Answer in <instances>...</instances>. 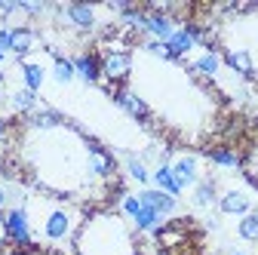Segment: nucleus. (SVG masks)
Returning a JSON list of instances; mask_svg holds the SVG:
<instances>
[{
    "label": "nucleus",
    "instance_id": "nucleus-22",
    "mask_svg": "<svg viewBox=\"0 0 258 255\" xmlns=\"http://www.w3.org/2000/svg\"><path fill=\"white\" fill-rule=\"evenodd\" d=\"M10 102H13V108H16V111L31 114V111L37 108V92H31V89H16V92L10 95Z\"/></svg>",
    "mask_w": 258,
    "mask_h": 255
},
{
    "label": "nucleus",
    "instance_id": "nucleus-31",
    "mask_svg": "<svg viewBox=\"0 0 258 255\" xmlns=\"http://www.w3.org/2000/svg\"><path fill=\"white\" fill-rule=\"evenodd\" d=\"M10 243V234H7V215H0V246Z\"/></svg>",
    "mask_w": 258,
    "mask_h": 255
},
{
    "label": "nucleus",
    "instance_id": "nucleus-33",
    "mask_svg": "<svg viewBox=\"0 0 258 255\" xmlns=\"http://www.w3.org/2000/svg\"><path fill=\"white\" fill-rule=\"evenodd\" d=\"M4 136H7V130H4V120H0V142H4Z\"/></svg>",
    "mask_w": 258,
    "mask_h": 255
},
{
    "label": "nucleus",
    "instance_id": "nucleus-29",
    "mask_svg": "<svg viewBox=\"0 0 258 255\" xmlns=\"http://www.w3.org/2000/svg\"><path fill=\"white\" fill-rule=\"evenodd\" d=\"M13 49V28H0V52Z\"/></svg>",
    "mask_w": 258,
    "mask_h": 255
},
{
    "label": "nucleus",
    "instance_id": "nucleus-9",
    "mask_svg": "<svg viewBox=\"0 0 258 255\" xmlns=\"http://www.w3.org/2000/svg\"><path fill=\"white\" fill-rule=\"evenodd\" d=\"M89 172L99 175V178H105V175L114 172V157L105 148H99L95 142H89Z\"/></svg>",
    "mask_w": 258,
    "mask_h": 255
},
{
    "label": "nucleus",
    "instance_id": "nucleus-19",
    "mask_svg": "<svg viewBox=\"0 0 258 255\" xmlns=\"http://www.w3.org/2000/svg\"><path fill=\"white\" fill-rule=\"evenodd\" d=\"M133 221H136L139 231H163V215H157L151 206H142Z\"/></svg>",
    "mask_w": 258,
    "mask_h": 255
},
{
    "label": "nucleus",
    "instance_id": "nucleus-15",
    "mask_svg": "<svg viewBox=\"0 0 258 255\" xmlns=\"http://www.w3.org/2000/svg\"><path fill=\"white\" fill-rule=\"evenodd\" d=\"M224 61H228V68H234L243 77H252L255 74V65H252V58H249L246 49H228V52H224Z\"/></svg>",
    "mask_w": 258,
    "mask_h": 255
},
{
    "label": "nucleus",
    "instance_id": "nucleus-27",
    "mask_svg": "<svg viewBox=\"0 0 258 255\" xmlns=\"http://www.w3.org/2000/svg\"><path fill=\"white\" fill-rule=\"evenodd\" d=\"M19 7H22L25 16H40V13H46V4H40V0H19Z\"/></svg>",
    "mask_w": 258,
    "mask_h": 255
},
{
    "label": "nucleus",
    "instance_id": "nucleus-25",
    "mask_svg": "<svg viewBox=\"0 0 258 255\" xmlns=\"http://www.w3.org/2000/svg\"><path fill=\"white\" fill-rule=\"evenodd\" d=\"M237 234H240L243 240H249V243H258V215H255V212H249V215L240 218Z\"/></svg>",
    "mask_w": 258,
    "mask_h": 255
},
{
    "label": "nucleus",
    "instance_id": "nucleus-21",
    "mask_svg": "<svg viewBox=\"0 0 258 255\" xmlns=\"http://www.w3.org/2000/svg\"><path fill=\"white\" fill-rule=\"evenodd\" d=\"M209 160H212L215 166H224V169H237V166L243 163L240 154L231 151V148H215V151H209Z\"/></svg>",
    "mask_w": 258,
    "mask_h": 255
},
{
    "label": "nucleus",
    "instance_id": "nucleus-34",
    "mask_svg": "<svg viewBox=\"0 0 258 255\" xmlns=\"http://www.w3.org/2000/svg\"><path fill=\"white\" fill-rule=\"evenodd\" d=\"M4 83H7V74H4V71H0V86H4Z\"/></svg>",
    "mask_w": 258,
    "mask_h": 255
},
{
    "label": "nucleus",
    "instance_id": "nucleus-23",
    "mask_svg": "<svg viewBox=\"0 0 258 255\" xmlns=\"http://www.w3.org/2000/svg\"><path fill=\"white\" fill-rule=\"evenodd\" d=\"M194 203H197V206H212L215 203V181L212 178L194 184Z\"/></svg>",
    "mask_w": 258,
    "mask_h": 255
},
{
    "label": "nucleus",
    "instance_id": "nucleus-12",
    "mask_svg": "<svg viewBox=\"0 0 258 255\" xmlns=\"http://www.w3.org/2000/svg\"><path fill=\"white\" fill-rule=\"evenodd\" d=\"M34 46H37V31H34V28H28V25L13 28V49H10V52H16V55L22 58V55H28Z\"/></svg>",
    "mask_w": 258,
    "mask_h": 255
},
{
    "label": "nucleus",
    "instance_id": "nucleus-26",
    "mask_svg": "<svg viewBox=\"0 0 258 255\" xmlns=\"http://www.w3.org/2000/svg\"><path fill=\"white\" fill-rule=\"evenodd\" d=\"M120 206H123V212H126L129 218H136V215H139V209H142V200H139V194H123Z\"/></svg>",
    "mask_w": 258,
    "mask_h": 255
},
{
    "label": "nucleus",
    "instance_id": "nucleus-30",
    "mask_svg": "<svg viewBox=\"0 0 258 255\" xmlns=\"http://www.w3.org/2000/svg\"><path fill=\"white\" fill-rule=\"evenodd\" d=\"M160 240H163V246H175V243L181 240V234H178V231H166V228H163V231H160Z\"/></svg>",
    "mask_w": 258,
    "mask_h": 255
},
{
    "label": "nucleus",
    "instance_id": "nucleus-18",
    "mask_svg": "<svg viewBox=\"0 0 258 255\" xmlns=\"http://www.w3.org/2000/svg\"><path fill=\"white\" fill-rule=\"evenodd\" d=\"M22 80H25V89L37 92L43 86V80H46L43 65H37V61H22Z\"/></svg>",
    "mask_w": 258,
    "mask_h": 255
},
{
    "label": "nucleus",
    "instance_id": "nucleus-17",
    "mask_svg": "<svg viewBox=\"0 0 258 255\" xmlns=\"http://www.w3.org/2000/svg\"><path fill=\"white\" fill-rule=\"evenodd\" d=\"M28 123L37 126V130H55V126L61 123V114L52 111V108H34L28 114Z\"/></svg>",
    "mask_w": 258,
    "mask_h": 255
},
{
    "label": "nucleus",
    "instance_id": "nucleus-1",
    "mask_svg": "<svg viewBox=\"0 0 258 255\" xmlns=\"http://www.w3.org/2000/svg\"><path fill=\"white\" fill-rule=\"evenodd\" d=\"M129 71H133V55H129V49H123V52H105L102 55V77L108 83L117 86L120 80L129 77Z\"/></svg>",
    "mask_w": 258,
    "mask_h": 255
},
{
    "label": "nucleus",
    "instance_id": "nucleus-7",
    "mask_svg": "<svg viewBox=\"0 0 258 255\" xmlns=\"http://www.w3.org/2000/svg\"><path fill=\"white\" fill-rule=\"evenodd\" d=\"M71 61H74V71H77V77L83 83H99V77H102V61L95 58L92 52H80Z\"/></svg>",
    "mask_w": 258,
    "mask_h": 255
},
{
    "label": "nucleus",
    "instance_id": "nucleus-13",
    "mask_svg": "<svg viewBox=\"0 0 258 255\" xmlns=\"http://www.w3.org/2000/svg\"><path fill=\"white\" fill-rule=\"evenodd\" d=\"M172 172H175V178H178L181 187L197 184V181H200V178H197V157H181V160H175V163H172Z\"/></svg>",
    "mask_w": 258,
    "mask_h": 255
},
{
    "label": "nucleus",
    "instance_id": "nucleus-24",
    "mask_svg": "<svg viewBox=\"0 0 258 255\" xmlns=\"http://www.w3.org/2000/svg\"><path fill=\"white\" fill-rule=\"evenodd\" d=\"M52 77H55L58 83H71V80L77 77V71H74V61H71V58H64V55H55Z\"/></svg>",
    "mask_w": 258,
    "mask_h": 255
},
{
    "label": "nucleus",
    "instance_id": "nucleus-3",
    "mask_svg": "<svg viewBox=\"0 0 258 255\" xmlns=\"http://www.w3.org/2000/svg\"><path fill=\"white\" fill-rule=\"evenodd\" d=\"M71 231H74V218H71L68 209H52V212L46 215V221H43V237H46L49 243L68 240Z\"/></svg>",
    "mask_w": 258,
    "mask_h": 255
},
{
    "label": "nucleus",
    "instance_id": "nucleus-35",
    "mask_svg": "<svg viewBox=\"0 0 258 255\" xmlns=\"http://www.w3.org/2000/svg\"><path fill=\"white\" fill-rule=\"evenodd\" d=\"M4 58H7V52H0V65H4Z\"/></svg>",
    "mask_w": 258,
    "mask_h": 255
},
{
    "label": "nucleus",
    "instance_id": "nucleus-6",
    "mask_svg": "<svg viewBox=\"0 0 258 255\" xmlns=\"http://www.w3.org/2000/svg\"><path fill=\"white\" fill-rule=\"evenodd\" d=\"M218 209L224 212V215H249L252 212V200H249V194H243V190H228L221 200H218Z\"/></svg>",
    "mask_w": 258,
    "mask_h": 255
},
{
    "label": "nucleus",
    "instance_id": "nucleus-37",
    "mask_svg": "<svg viewBox=\"0 0 258 255\" xmlns=\"http://www.w3.org/2000/svg\"><path fill=\"white\" fill-rule=\"evenodd\" d=\"M234 255H243V252H234Z\"/></svg>",
    "mask_w": 258,
    "mask_h": 255
},
{
    "label": "nucleus",
    "instance_id": "nucleus-20",
    "mask_svg": "<svg viewBox=\"0 0 258 255\" xmlns=\"http://www.w3.org/2000/svg\"><path fill=\"white\" fill-rule=\"evenodd\" d=\"M126 172H129V178L139 181V184H148V181H151L148 163L142 160V157H136V154H129V157H126Z\"/></svg>",
    "mask_w": 258,
    "mask_h": 255
},
{
    "label": "nucleus",
    "instance_id": "nucleus-16",
    "mask_svg": "<svg viewBox=\"0 0 258 255\" xmlns=\"http://www.w3.org/2000/svg\"><path fill=\"white\" fill-rule=\"evenodd\" d=\"M218 68H221V55H218V52H212V49H206L200 58H194V65H190V71H194V74H203V77H215V74H218Z\"/></svg>",
    "mask_w": 258,
    "mask_h": 255
},
{
    "label": "nucleus",
    "instance_id": "nucleus-11",
    "mask_svg": "<svg viewBox=\"0 0 258 255\" xmlns=\"http://www.w3.org/2000/svg\"><path fill=\"white\" fill-rule=\"evenodd\" d=\"M151 181L157 184V190H163V194H169V197H178L181 194V184H178V178H175V172H172V166H157L154 172H151Z\"/></svg>",
    "mask_w": 258,
    "mask_h": 255
},
{
    "label": "nucleus",
    "instance_id": "nucleus-2",
    "mask_svg": "<svg viewBox=\"0 0 258 255\" xmlns=\"http://www.w3.org/2000/svg\"><path fill=\"white\" fill-rule=\"evenodd\" d=\"M7 234H10V243L16 246H31L34 243V234H31V218L22 206L10 209L7 212Z\"/></svg>",
    "mask_w": 258,
    "mask_h": 255
},
{
    "label": "nucleus",
    "instance_id": "nucleus-32",
    "mask_svg": "<svg viewBox=\"0 0 258 255\" xmlns=\"http://www.w3.org/2000/svg\"><path fill=\"white\" fill-rule=\"evenodd\" d=\"M7 203H10V190H7L4 184H0V209H4Z\"/></svg>",
    "mask_w": 258,
    "mask_h": 255
},
{
    "label": "nucleus",
    "instance_id": "nucleus-8",
    "mask_svg": "<svg viewBox=\"0 0 258 255\" xmlns=\"http://www.w3.org/2000/svg\"><path fill=\"white\" fill-rule=\"evenodd\" d=\"M64 19L80 31H92L95 28V7L89 4H68L64 7Z\"/></svg>",
    "mask_w": 258,
    "mask_h": 255
},
{
    "label": "nucleus",
    "instance_id": "nucleus-5",
    "mask_svg": "<svg viewBox=\"0 0 258 255\" xmlns=\"http://www.w3.org/2000/svg\"><path fill=\"white\" fill-rule=\"evenodd\" d=\"M145 31L154 37V40H160V43H169V37L175 34V22H172V16H154V13H148V19H145Z\"/></svg>",
    "mask_w": 258,
    "mask_h": 255
},
{
    "label": "nucleus",
    "instance_id": "nucleus-4",
    "mask_svg": "<svg viewBox=\"0 0 258 255\" xmlns=\"http://www.w3.org/2000/svg\"><path fill=\"white\" fill-rule=\"evenodd\" d=\"M139 200H142V206H151L157 215H163V218L178 209V200L169 197V194H163V190H157V187H145L142 194H139Z\"/></svg>",
    "mask_w": 258,
    "mask_h": 255
},
{
    "label": "nucleus",
    "instance_id": "nucleus-10",
    "mask_svg": "<svg viewBox=\"0 0 258 255\" xmlns=\"http://www.w3.org/2000/svg\"><path fill=\"white\" fill-rule=\"evenodd\" d=\"M114 99H117V105H120L126 114H133L136 120H148V117H151L148 105L139 99L136 92H129V89H117V92H114Z\"/></svg>",
    "mask_w": 258,
    "mask_h": 255
},
{
    "label": "nucleus",
    "instance_id": "nucleus-14",
    "mask_svg": "<svg viewBox=\"0 0 258 255\" xmlns=\"http://www.w3.org/2000/svg\"><path fill=\"white\" fill-rule=\"evenodd\" d=\"M166 46H169V52H172V58L178 61V58H184V55H187V52H190L194 46H197V40H194V34H190V31H187V28H178V31H175V34L169 37V43H166Z\"/></svg>",
    "mask_w": 258,
    "mask_h": 255
},
{
    "label": "nucleus",
    "instance_id": "nucleus-38",
    "mask_svg": "<svg viewBox=\"0 0 258 255\" xmlns=\"http://www.w3.org/2000/svg\"><path fill=\"white\" fill-rule=\"evenodd\" d=\"M255 215H258V209H255Z\"/></svg>",
    "mask_w": 258,
    "mask_h": 255
},
{
    "label": "nucleus",
    "instance_id": "nucleus-36",
    "mask_svg": "<svg viewBox=\"0 0 258 255\" xmlns=\"http://www.w3.org/2000/svg\"><path fill=\"white\" fill-rule=\"evenodd\" d=\"M13 255H28V252H13Z\"/></svg>",
    "mask_w": 258,
    "mask_h": 255
},
{
    "label": "nucleus",
    "instance_id": "nucleus-28",
    "mask_svg": "<svg viewBox=\"0 0 258 255\" xmlns=\"http://www.w3.org/2000/svg\"><path fill=\"white\" fill-rule=\"evenodd\" d=\"M145 49H148V52H154V55H160V58H172L169 46H166V43H160V40H148V43H145ZM172 61H175V58H172Z\"/></svg>",
    "mask_w": 258,
    "mask_h": 255
}]
</instances>
